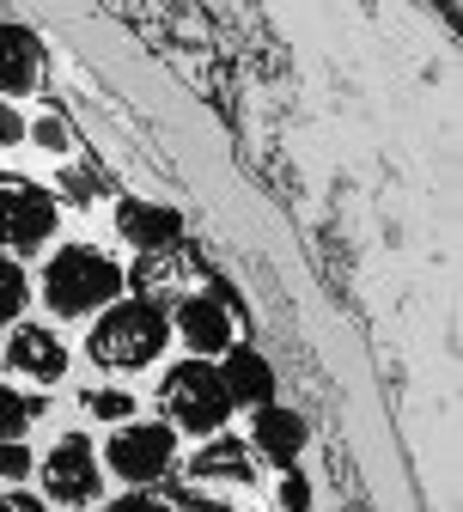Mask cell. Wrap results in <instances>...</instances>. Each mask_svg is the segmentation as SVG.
<instances>
[{
    "mask_svg": "<svg viewBox=\"0 0 463 512\" xmlns=\"http://www.w3.org/2000/svg\"><path fill=\"white\" fill-rule=\"evenodd\" d=\"M165 336H171V317L159 299H116L98 324H92V360L110 366V372H135L147 360L165 354Z\"/></svg>",
    "mask_w": 463,
    "mask_h": 512,
    "instance_id": "obj_1",
    "label": "cell"
},
{
    "mask_svg": "<svg viewBox=\"0 0 463 512\" xmlns=\"http://www.w3.org/2000/svg\"><path fill=\"white\" fill-rule=\"evenodd\" d=\"M116 293H122V269L110 263L104 250H86V244L55 250V263L43 269V299H49L55 317L104 311V305H116Z\"/></svg>",
    "mask_w": 463,
    "mask_h": 512,
    "instance_id": "obj_2",
    "label": "cell"
},
{
    "mask_svg": "<svg viewBox=\"0 0 463 512\" xmlns=\"http://www.w3.org/2000/svg\"><path fill=\"white\" fill-rule=\"evenodd\" d=\"M159 403H165V427L177 433H214L226 415H232V397L220 391V372L208 360H183L165 372L159 384Z\"/></svg>",
    "mask_w": 463,
    "mask_h": 512,
    "instance_id": "obj_3",
    "label": "cell"
},
{
    "mask_svg": "<svg viewBox=\"0 0 463 512\" xmlns=\"http://www.w3.org/2000/svg\"><path fill=\"white\" fill-rule=\"evenodd\" d=\"M177 458V433L165 421H135V427H116L110 445H104V464L122 476V482H159Z\"/></svg>",
    "mask_w": 463,
    "mask_h": 512,
    "instance_id": "obj_4",
    "label": "cell"
},
{
    "mask_svg": "<svg viewBox=\"0 0 463 512\" xmlns=\"http://www.w3.org/2000/svg\"><path fill=\"white\" fill-rule=\"evenodd\" d=\"M55 232V196L37 183L7 177L0 183V250L7 256H31L37 244H49Z\"/></svg>",
    "mask_w": 463,
    "mask_h": 512,
    "instance_id": "obj_5",
    "label": "cell"
},
{
    "mask_svg": "<svg viewBox=\"0 0 463 512\" xmlns=\"http://www.w3.org/2000/svg\"><path fill=\"white\" fill-rule=\"evenodd\" d=\"M43 488H49L61 506H86V500H98L104 470H98V452L86 445V433L55 439V452L43 458Z\"/></svg>",
    "mask_w": 463,
    "mask_h": 512,
    "instance_id": "obj_6",
    "label": "cell"
},
{
    "mask_svg": "<svg viewBox=\"0 0 463 512\" xmlns=\"http://www.w3.org/2000/svg\"><path fill=\"white\" fill-rule=\"evenodd\" d=\"M116 232L135 244V250H147V256H165V250H177V238H183V214L128 196V202L116 208Z\"/></svg>",
    "mask_w": 463,
    "mask_h": 512,
    "instance_id": "obj_7",
    "label": "cell"
},
{
    "mask_svg": "<svg viewBox=\"0 0 463 512\" xmlns=\"http://www.w3.org/2000/svg\"><path fill=\"white\" fill-rule=\"evenodd\" d=\"M171 324L183 330V342H189L195 354H226V348H232V311H226L214 293H195V299H183Z\"/></svg>",
    "mask_w": 463,
    "mask_h": 512,
    "instance_id": "obj_8",
    "label": "cell"
},
{
    "mask_svg": "<svg viewBox=\"0 0 463 512\" xmlns=\"http://www.w3.org/2000/svg\"><path fill=\"white\" fill-rule=\"evenodd\" d=\"M7 360H13V372H25L37 384H55L68 372V348H61V336L43 330V324H19L13 342H7Z\"/></svg>",
    "mask_w": 463,
    "mask_h": 512,
    "instance_id": "obj_9",
    "label": "cell"
},
{
    "mask_svg": "<svg viewBox=\"0 0 463 512\" xmlns=\"http://www.w3.org/2000/svg\"><path fill=\"white\" fill-rule=\"evenodd\" d=\"M43 74V43L25 31V25H7L0 19V92H31Z\"/></svg>",
    "mask_w": 463,
    "mask_h": 512,
    "instance_id": "obj_10",
    "label": "cell"
},
{
    "mask_svg": "<svg viewBox=\"0 0 463 512\" xmlns=\"http://www.w3.org/2000/svg\"><path fill=\"white\" fill-rule=\"evenodd\" d=\"M220 372V391L232 397V403H269V391H275V372H269V360H262L256 348H226V366H214Z\"/></svg>",
    "mask_w": 463,
    "mask_h": 512,
    "instance_id": "obj_11",
    "label": "cell"
},
{
    "mask_svg": "<svg viewBox=\"0 0 463 512\" xmlns=\"http://www.w3.org/2000/svg\"><path fill=\"white\" fill-rule=\"evenodd\" d=\"M256 452L269 458V464H293L299 452H305V421L293 415V409H275V403H262L256 409Z\"/></svg>",
    "mask_w": 463,
    "mask_h": 512,
    "instance_id": "obj_12",
    "label": "cell"
},
{
    "mask_svg": "<svg viewBox=\"0 0 463 512\" xmlns=\"http://www.w3.org/2000/svg\"><path fill=\"white\" fill-rule=\"evenodd\" d=\"M189 476H195V482H250V452H244V439H208L202 452L189 458Z\"/></svg>",
    "mask_w": 463,
    "mask_h": 512,
    "instance_id": "obj_13",
    "label": "cell"
},
{
    "mask_svg": "<svg viewBox=\"0 0 463 512\" xmlns=\"http://www.w3.org/2000/svg\"><path fill=\"white\" fill-rule=\"evenodd\" d=\"M37 415H43V397L31 403L25 391H7V384H0V445H19Z\"/></svg>",
    "mask_w": 463,
    "mask_h": 512,
    "instance_id": "obj_14",
    "label": "cell"
},
{
    "mask_svg": "<svg viewBox=\"0 0 463 512\" xmlns=\"http://www.w3.org/2000/svg\"><path fill=\"white\" fill-rule=\"evenodd\" d=\"M25 299H31L25 269L13 263V256H0V317H19V311H25Z\"/></svg>",
    "mask_w": 463,
    "mask_h": 512,
    "instance_id": "obj_15",
    "label": "cell"
},
{
    "mask_svg": "<svg viewBox=\"0 0 463 512\" xmlns=\"http://www.w3.org/2000/svg\"><path fill=\"white\" fill-rule=\"evenodd\" d=\"M80 403H86V415H98V421H128V415H135V397H128V391H86Z\"/></svg>",
    "mask_w": 463,
    "mask_h": 512,
    "instance_id": "obj_16",
    "label": "cell"
},
{
    "mask_svg": "<svg viewBox=\"0 0 463 512\" xmlns=\"http://www.w3.org/2000/svg\"><path fill=\"white\" fill-rule=\"evenodd\" d=\"M25 135H31L37 147H49V153L68 147V128H61V116H37V122H25Z\"/></svg>",
    "mask_w": 463,
    "mask_h": 512,
    "instance_id": "obj_17",
    "label": "cell"
},
{
    "mask_svg": "<svg viewBox=\"0 0 463 512\" xmlns=\"http://www.w3.org/2000/svg\"><path fill=\"white\" fill-rule=\"evenodd\" d=\"M104 512H177V506H171V500H159V494H141V488H135V494H122V500H110Z\"/></svg>",
    "mask_w": 463,
    "mask_h": 512,
    "instance_id": "obj_18",
    "label": "cell"
},
{
    "mask_svg": "<svg viewBox=\"0 0 463 512\" xmlns=\"http://www.w3.org/2000/svg\"><path fill=\"white\" fill-rule=\"evenodd\" d=\"M0 476H7V482L31 476V452H25V445H0Z\"/></svg>",
    "mask_w": 463,
    "mask_h": 512,
    "instance_id": "obj_19",
    "label": "cell"
},
{
    "mask_svg": "<svg viewBox=\"0 0 463 512\" xmlns=\"http://www.w3.org/2000/svg\"><path fill=\"white\" fill-rule=\"evenodd\" d=\"M61 189H68L74 202H92V196H98V177H92V171H61Z\"/></svg>",
    "mask_w": 463,
    "mask_h": 512,
    "instance_id": "obj_20",
    "label": "cell"
},
{
    "mask_svg": "<svg viewBox=\"0 0 463 512\" xmlns=\"http://www.w3.org/2000/svg\"><path fill=\"white\" fill-rule=\"evenodd\" d=\"M13 141H25V116L0 98V147H13Z\"/></svg>",
    "mask_w": 463,
    "mask_h": 512,
    "instance_id": "obj_21",
    "label": "cell"
},
{
    "mask_svg": "<svg viewBox=\"0 0 463 512\" xmlns=\"http://www.w3.org/2000/svg\"><path fill=\"white\" fill-rule=\"evenodd\" d=\"M281 500H287V512H305V506H311V488H305V476H287V482H281Z\"/></svg>",
    "mask_w": 463,
    "mask_h": 512,
    "instance_id": "obj_22",
    "label": "cell"
},
{
    "mask_svg": "<svg viewBox=\"0 0 463 512\" xmlns=\"http://www.w3.org/2000/svg\"><path fill=\"white\" fill-rule=\"evenodd\" d=\"M7 506H13V512H43V500H37V494H13Z\"/></svg>",
    "mask_w": 463,
    "mask_h": 512,
    "instance_id": "obj_23",
    "label": "cell"
},
{
    "mask_svg": "<svg viewBox=\"0 0 463 512\" xmlns=\"http://www.w3.org/2000/svg\"><path fill=\"white\" fill-rule=\"evenodd\" d=\"M189 512H232V506H189Z\"/></svg>",
    "mask_w": 463,
    "mask_h": 512,
    "instance_id": "obj_24",
    "label": "cell"
},
{
    "mask_svg": "<svg viewBox=\"0 0 463 512\" xmlns=\"http://www.w3.org/2000/svg\"><path fill=\"white\" fill-rule=\"evenodd\" d=\"M0 512H13V506H7V500H0Z\"/></svg>",
    "mask_w": 463,
    "mask_h": 512,
    "instance_id": "obj_25",
    "label": "cell"
}]
</instances>
